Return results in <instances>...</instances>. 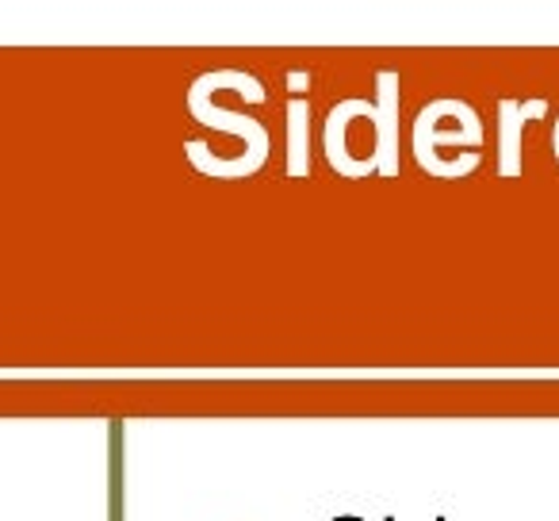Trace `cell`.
<instances>
[{"instance_id": "6da1fadb", "label": "cell", "mask_w": 559, "mask_h": 521, "mask_svg": "<svg viewBox=\"0 0 559 521\" xmlns=\"http://www.w3.org/2000/svg\"><path fill=\"white\" fill-rule=\"evenodd\" d=\"M502 173H518V139H521V123L513 116H518V104L513 100H502Z\"/></svg>"}, {"instance_id": "7a4b0ae2", "label": "cell", "mask_w": 559, "mask_h": 521, "mask_svg": "<svg viewBox=\"0 0 559 521\" xmlns=\"http://www.w3.org/2000/svg\"><path fill=\"white\" fill-rule=\"evenodd\" d=\"M288 111H296V173H304V139H307L304 119H307V104L296 100V108H288Z\"/></svg>"}]
</instances>
